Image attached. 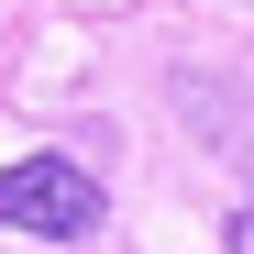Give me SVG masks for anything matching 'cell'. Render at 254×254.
Instances as JSON below:
<instances>
[{
  "mask_svg": "<svg viewBox=\"0 0 254 254\" xmlns=\"http://www.w3.org/2000/svg\"><path fill=\"white\" fill-rule=\"evenodd\" d=\"M100 177L77 155H22V166H0V232H33V243H89L100 232Z\"/></svg>",
  "mask_w": 254,
  "mask_h": 254,
  "instance_id": "cell-1",
  "label": "cell"
},
{
  "mask_svg": "<svg viewBox=\"0 0 254 254\" xmlns=\"http://www.w3.org/2000/svg\"><path fill=\"white\" fill-rule=\"evenodd\" d=\"M232 254H254V188H243V210H232V232H221Z\"/></svg>",
  "mask_w": 254,
  "mask_h": 254,
  "instance_id": "cell-2",
  "label": "cell"
}]
</instances>
